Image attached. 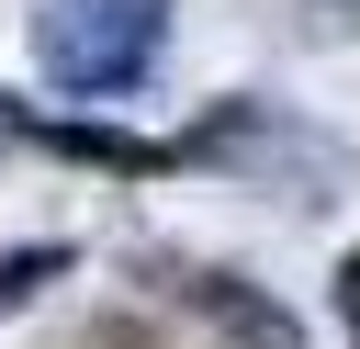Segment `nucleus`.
<instances>
[{
  "label": "nucleus",
  "instance_id": "f257e3e1",
  "mask_svg": "<svg viewBox=\"0 0 360 349\" xmlns=\"http://www.w3.org/2000/svg\"><path fill=\"white\" fill-rule=\"evenodd\" d=\"M180 158L191 169H236L248 191H281V203H338L349 169H360L326 124H304L281 101H202V124L180 135Z\"/></svg>",
  "mask_w": 360,
  "mask_h": 349
},
{
  "label": "nucleus",
  "instance_id": "f03ea898",
  "mask_svg": "<svg viewBox=\"0 0 360 349\" xmlns=\"http://www.w3.org/2000/svg\"><path fill=\"white\" fill-rule=\"evenodd\" d=\"M169 45V0H45L34 11V68L68 90V101H101V90H135Z\"/></svg>",
  "mask_w": 360,
  "mask_h": 349
},
{
  "label": "nucleus",
  "instance_id": "7ed1b4c3",
  "mask_svg": "<svg viewBox=\"0 0 360 349\" xmlns=\"http://www.w3.org/2000/svg\"><path fill=\"white\" fill-rule=\"evenodd\" d=\"M191 304H202V315H214L236 349H315V338H304V326H292V315H281L259 281H236V270H191Z\"/></svg>",
  "mask_w": 360,
  "mask_h": 349
},
{
  "label": "nucleus",
  "instance_id": "20e7f679",
  "mask_svg": "<svg viewBox=\"0 0 360 349\" xmlns=\"http://www.w3.org/2000/svg\"><path fill=\"white\" fill-rule=\"evenodd\" d=\"M11 135L56 146V158H90V169H124V180H146V169H191L180 146H146V135H101V124H56V113H11Z\"/></svg>",
  "mask_w": 360,
  "mask_h": 349
},
{
  "label": "nucleus",
  "instance_id": "39448f33",
  "mask_svg": "<svg viewBox=\"0 0 360 349\" xmlns=\"http://www.w3.org/2000/svg\"><path fill=\"white\" fill-rule=\"evenodd\" d=\"M45 281H68V248H11V259H0V315H22Z\"/></svg>",
  "mask_w": 360,
  "mask_h": 349
},
{
  "label": "nucleus",
  "instance_id": "423d86ee",
  "mask_svg": "<svg viewBox=\"0 0 360 349\" xmlns=\"http://www.w3.org/2000/svg\"><path fill=\"white\" fill-rule=\"evenodd\" d=\"M338 304H349V315H360V259H349V270H338Z\"/></svg>",
  "mask_w": 360,
  "mask_h": 349
},
{
  "label": "nucleus",
  "instance_id": "0eeeda50",
  "mask_svg": "<svg viewBox=\"0 0 360 349\" xmlns=\"http://www.w3.org/2000/svg\"><path fill=\"white\" fill-rule=\"evenodd\" d=\"M0 146H11V101H0Z\"/></svg>",
  "mask_w": 360,
  "mask_h": 349
}]
</instances>
